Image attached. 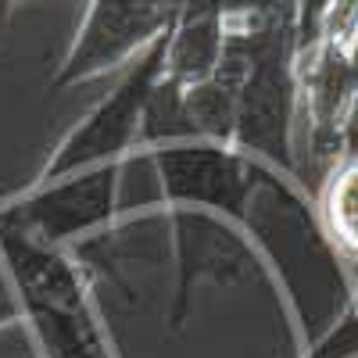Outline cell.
<instances>
[{
	"label": "cell",
	"mask_w": 358,
	"mask_h": 358,
	"mask_svg": "<svg viewBox=\"0 0 358 358\" xmlns=\"http://www.w3.org/2000/svg\"><path fill=\"white\" fill-rule=\"evenodd\" d=\"M126 162L79 169L69 176L33 183L25 194L0 204V219L62 248L79 236L108 229L118 215V176Z\"/></svg>",
	"instance_id": "6"
},
{
	"label": "cell",
	"mask_w": 358,
	"mask_h": 358,
	"mask_svg": "<svg viewBox=\"0 0 358 358\" xmlns=\"http://www.w3.org/2000/svg\"><path fill=\"white\" fill-rule=\"evenodd\" d=\"M190 18H226L222 0H176V22H190Z\"/></svg>",
	"instance_id": "11"
},
{
	"label": "cell",
	"mask_w": 358,
	"mask_h": 358,
	"mask_svg": "<svg viewBox=\"0 0 358 358\" xmlns=\"http://www.w3.org/2000/svg\"><path fill=\"white\" fill-rule=\"evenodd\" d=\"M162 187V201L172 208L212 212L236 226L248 222L251 201L268 179L273 165L244 155L233 143L215 140H176L147 151Z\"/></svg>",
	"instance_id": "3"
},
{
	"label": "cell",
	"mask_w": 358,
	"mask_h": 358,
	"mask_svg": "<svg viewBox=\"0 0 358 358\" xmlns=\"http://www.w3.org/2000/svg\"><path fill=\"white\" fill-rule=\"evenodd\" d=\"M297 11L290 8L255 22H229L244 43V79L236 101L233 147L273 165L276 172L301 183L297 169V118L305 115L301 86V33Z\"/></svg>",
	"instance_id": "2"
},
{
	"label": "cell",
	"mask_w": 358,
	"mask_h": 358,
	"mask_svg": "<svg viewBox=\"0 0 358 358\" xmlns=\"http://www.w3.org/2000/svg\"><path fill=\"white\" fill-rule=\"evenodd\" d=\"M18 319H25V312H22V301H18V290L8 276V265L0 258V326H11Z\"/></svg>",
	"instance_id": "10"
},
{
	"label": "cell",
	"mask_w": 358,
	"mask_h": 358,
	"mask_svg": "<svg viewBox=\"0 0 358 358\" xmlns=\"http://www.w3.org/2000/svg\"><path fill=\"white\" fill-rule=\"evenodd\" d=\"M165 50H169V33L158 36L140 57L122 69V79L115 90L97 101L83 115V122L69 129V136L50 151L47 165L40 169L36 183L69 176L79 169H94L108 162H126L133 147H140V129H143V111L151 101L155 86L165 72Z\"/></svg>",
	"instance_id": "4"
},
{
	"label": "cell",
	"mask_w": 358,
	"mask_h": 358,
	"mask_svg": "<svg viewBox=\"0 0 358 358\" xmlns=\"http://www.w3.org/2000/svg\"><path fill=\"white\" fill-rule=\"evenodd\" d=\"M315 215L326 241L337 248L344 265L358 268V147H348L322 172V183L315 194Z\"/></svg>",
	"instance_id": "8"
},
{
	"label": "cell",
	"mask_w": 358,
	"mask_h": 358,
	"mask_svg": "<svg viewBox=\"0 0 358 358\" xmlns=\"http://www.w3.org/2000/svg\"><path fill=\"white\" fill-rule=\"evenodd\" d=\"M290 8H301V0H222L226 22H255V18H268Z\"/></svg>",
	"instance_id": "9"
},
{
	"label": "cell",
	"mask_w": 358,
	"mask_h": 358,
	"mask_svg": "<svg viewBox=\"0 0 358 358\" xmlns=\"http://www.w3.org/2000/svg\"><path fill=\"white\" fill-rule=\"evenodd\" d=\"M15 8H18V0H0V29L8 25V18H11Z\"/></svg>",
	"instance_id": "12"
},
{
	"label": "cell",
	"mask_w": 358,
	"mask_h": 358,
	"mask_svg": "<svg viewBox=\"0 0 358 358\" xmlns=\"http://www.w3.org/2000/svg\"><path fill=\"white\" fill-rule=\"evenodd\" d=\"M172 236H176V308L172 326L179 330L187 319L190 297L201 283H229L255 265V244L248 241V229L212 212L194 208H172Z\"/></svg>",
	"instance_id": "7"
},
{
	"label": "cell",
	"mask_w": 358,
	"mask_h": 358,
	"mask_svg": "<svg viewBox=\"0 0 358 358\" xmlns=\"http://www.w3.org/2000/svg\"><path fill=\"white\" fill-rule=\"evenodd\" d=\"M176 25V0H86L83 25L47 83L50 94L126 69Z\"/></svg>",
	"instance_id": "5"
},
{
	"label": "cell",
	"mask_w": 358,
	"mask_h": 358,
	"mask_svg": "<svg viewBox=\"0 0 358 358\" xmlns=\"http://www.w3.org/2000/svg\"><path fill=\"white\" fill-rule=\"evenodd\" d=\"M244 229L276 268L308 351L344 315L355 290L344 258L319 226L315 201L297 179L273 169L251 201Z\"/></svg>",
	"instance_id": "1"
}]
</instances>
